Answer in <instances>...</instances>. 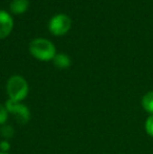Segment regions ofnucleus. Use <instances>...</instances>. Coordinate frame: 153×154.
Returning <instances> with one entry per match:
<instances>
[{"label": "nucleus", "mask_w": 153, "mask_h": 154, "mask_svg": "<svg viewBox=\"0 0 153 154\" xmlns=\"http://www.w3.org/2000/svg\"><path fill=\"white\" fill-rule=\"evenodd\" d=\"M29 53L39 61L47 62L54 60L57 55L56 47L49 40L45 38H36L29 43Z\"/></svg>", "instance_id": "f257e3e1"}, {"label": "nucleus", "mask_w": 153, "mask_h": 154, "mask_svg": "<svg viewBox=\"0 0 153 154\" xmlns=\"http://www.w3.org/2000/svg\"><path fill=\"white\" fill-rule=\"evenodd\" d=\"M29 92V83L22 75H14L10 77L6 82V93L8 95V100L22 102L24 99H26Z\"/></svg>", "instance_id": "f03ea898"}, {"label": "nucleus", "mask_w": 153, "mask_h": 154, "mask_svg": "<svg viewBox=\"0 0 153 154\" xmlns=\"http://www.w3.org/2000/svg\"><path fill=\"white\" fill-rule=\"evenodd\" d=\"M72 26V20L65 14H57L49 20L48 29L55 36H63L67 34Z\"/></svg>", "instance_id": "7ed1b4c3"}, {"label": "nucleus", "mask_w": 153, "mask_h": 154, "mask_svg": "<svg viewBox=\"0 0 153 154\" xmlns=\"http://www.w3.org/2000/svg\"><path fill=\"white\" fill-rule=\"evenodd\" d=\"M5 106L10 114L14 116L20 124H26L31 120V110L26 105L22 104V102H15L12 100H8L5 102Z\"/></svg>", "instance_id": "20e7f679"}, {"label": "nucleus", "mask_w": 153, "mask_h": 154, "mask_svg": "<svg viewBox=\"0 0 153 154\" xmlns=\"http://www.w3.org/2000/svg\"><path fill=\"white\" fill-rule=\"evenodd\" d=\"M14 27L13 17L8 12L0 10V40L4 39L12 32Z\"/></svg>", "instance_id": "39448f33"}, {"label": "nucleus", "mask_w": 153, "mask_h": 154, "mask_svg": "<svg viewBox=\"0 0 153 154\" xmlns=\"http://www.w3.org/2000/svg\"><path fill=\"white\" fill-rule=\"evenodd\" d=\"M29 6V0H12L10 3V10L14 15H21L26 12Z\"/></svg>", "instance_id": "423d86ee"}, {"label": "nucleus", "mask_w": 153, "mask_h": 154, "mask_svg": "<svg viewBox=\"0 0 153 154\" xmlns=\"http://www.w3.org/2000/svg\"><path fill=\"white\" fill-rule=\"evenodd\" d=\"M54 65L60 69H66L72 65V60L65 54H57L53 60Z\"/></svg>", "instance_id": "0eeeda50"}, {"label": "nucleus", "mask_w": 153, "mask_h": 154, "mask_svg": "<svg viewBox=\"0 0 153 154\" xmlns=\"http://www.w3.org/2000/svg\"><path fill=\"white\" fill-rule=\"evenodd\" d=\"M142 107L149 116L153 114V90L147 92L142 97Z\"/></svg>", "instance_id": "6e6552de"}, {"label": "nucleus", "mask_w": 153, "mask_h": 154, "mask_svg": "<svg viewBox=\"0 0 153 154\" xmlns=\"http://www.w3.org/2000/svg\"><path fill=\"white\" fill-rule=\"evenodd\" d=\"M15 134V130L13 128V126L8 125V124H4V125L1 126L0 128V135L2 136L3 140H10L14 136Z\"/></svg>", "instance_id": "1a4fd4ad"}, {"label": "nucleus", "mask_w": 153, "mask_h": 154, "mask_svg": "<svg viewBox=\"0 0 153 154\" xmlns=\"http://www.w3.org/2000/svg\"><path fill=\"white\" fill-rule=\"evenodd\" d=\"M8 116H10V113H8L5 104H0V126L6 124Z\"/></svg>", "instance_id": "9d476101"}, {"label": "nucleus", "mask_w": 153, "mask_h": 154, "mask_svg": "<svg viewBox=\"0 0 153 154\" xmlns=\"http://www.w3.org/2000/svg\"><path fill=\"white\" fill-rule=\"evenodd\" d=\"M145 130L146 133L149 136L153 137V114H150L145 122Z\"/></svg>", "instance_id": "9b49d317"}, {"label": "nucleus", "mask_w": 153, "mask_h": 154, "mask_svg": "<svg viewBox=\"0 0 153 154\" xmlns=\"http://www.w3.org/2000/svg\"><path fill=\"white\" fill-rule=\"evenodd\" d=\"M10 149H11V144L8 140H2L0 142V152L8 153Z\"/></svg>", "instance_id": "f8f14e48"}, {"label": "nucleus", "mask_w": 153, "mask_h": 154, "mask_svg": "<svg viewBox=\"0 0 153 154\" xmlns=\"http://www.w3.org/2000/svg\"><path fill=\"white\" fill-rule=\"evenodd\" d=\"M0 154H8V153H4V152H0Z\"/></svg>", "instance_id": "ddd939ff"}]
</instances>
